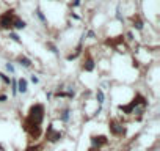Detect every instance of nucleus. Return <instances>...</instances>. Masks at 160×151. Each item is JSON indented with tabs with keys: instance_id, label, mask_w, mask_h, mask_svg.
<instances>
[{
	"instance_id": "obj_16",
	"label": "nucleus",
	"mask_w": 160,
	"mask_h": 151,
	"mask_svg": "<svg viewBox=\"0 0 160 151\" xmlns=\"http://www.w3.org/2000/svg\"><path fill=\"white\" fill-rule=\"evenodd\" d=\"M36 16H38V19L41 20V22H44V24L47 22V19H46V16H44V13H43V11H41L39 8L36 10Z\"/></svg>"
},
{
	"instance_id": "obj_8",
	"label": "nucleus",
	"mask_w": 160,
	"mask_h": 151,
	"mask_svg": "<svg viewBox=\"0 0 160 151\" xmlns=\"http://www.w3.org/2000/svg\"><path fill=\"white\" fill-rule=\"evenodd\" d=\"M69 120H71V109L66 107V109H63V110L60 112V121L61 123H68Z\"/></svg>"
},
{
	"instance_id": "obj_18",
	"label": "nucleus",
	"mask_w": 160,
	"mask_h": 151,
	"mask_svg": "<svg viewBox=\"0 0 160 151\" xmlns=\"http://www.w3.org/2000/svg\"><path fill=\"white\" fill-rule=\"evenodd\" d=\"M10 39H13L14 43H20L19 35H17V33H14V32H10Z\"/></svg>"
},
{
	"instance_id": "obj_10",
	"label": "nucleus",
	"mask_w": 160,
	"mask_h": 151,
	"mask_svg": "<svg viewBox=\"0 0 160 151\" xmlns=\"http://www.w3.org/2000/svg\"><path fill=\"white\" fill-rule=\"evenodd\" d=\"M25 27H27V22H25V20L19 19V17H16V19H14V24H13V29H16V30H24Z\"/></svg>"
},
{
	"instance_id": "obj_11",
	"label": "nucleus",
	"mask_w": 160,
	"mask_h": 151,
	"mask_svg": "<svg viewBox=\"0 0 160 151\" xmlns=\"http://www.w3.org/2000/svg\"><path fill=\"white\" fill-rule=\"evenodd\" d=\"M132 27L137 29V30H143V20L138 16H134V17H132Z\"/></svg>"
},
{
	"instance_id": "obj_25",
	"label": "nucleus",
	"mask_w": 160,
	"mask_h": 151,
	"mask_svg": "<svg viewBox=\"0 0 160 151\" xmlns=\"http://www.w3.org/2000/svg\"><path fill=\"white\" fill-rule=\"evenodd\" d=\"M46 98L50 99V98H52V91H47V93H46Z\"/></svg>"
},
{
	"instance_id": "obj_22",
	"label": "nucleus",
	"mask_w": 160,
	"mask_h": 151,
	"mask_svg": "<svg viewBox=\"0 0 160 151\" xmlns=\"http://www.w3.org/2000/svg\"><path fill=\"white\" fill-rule=\"evenodd\" d=\"M6 99H8V96H6V94H0V102H5Z\"/></svg>"
},
{
	"instance_id": "obj_24",
	"label": "nucleus",
	"mask_w": 160,
	"mask_h": 151,
	"mask_svg": "<svg viewBox=\"0 0 160 151\" xmlns=\"http://www.w3.org/2000/svg\"><path fill=\"white\" fill-rule=\"evenodd\" d=\"M80 5V0H74L72 2V6H79Z\"/></svg>"
},
{
	"instance_id": "obj_12",
	"label": "nucleus",
	"mask_w": 160,
	"mask_h": 151,
	"mask_svg": "<svg viewBox=\"0 0 160 151\" xmlns=\"http://www.w3.org/2000/svg\"><path fill=\"white\" fill-rule=\"evenodd\" d=\"M96 99H97V102H99V107H102L104 101H105V94H104V91L101 90V88H97V90H96Z\"/></svg>"
},
{
	"instance_id": "obj_15",
	"label": "nucleus",
	"mask_w": 160,
	"mask_h": 151,
	"mask_svg": "<svg viewBox=\"0 0 160 151\" xmlns=\"http://www.w3.org/2000/svg\"><path fill=\"white\" fill-rule=\"evenodd\" d=\"M0 80H2V82H3L5 85H10V82H11L10 76H6L5 72H0Z\"/></svg>"
},
{
	"instance_id": "obj_6",
	"label": "nucleus",
	"mask_w": 160,
	"mask_h": 151,
	"mask_svg": "<svg viewBox=\"0 0 160 151\" xmlns=\"http://www.w3.org/2000/svg\"><path fill=\"white\" fill-rule=\"evenodd\" d=\"M91 143H93V146L94 148H102V146H105L108 145V139L105 135H91Z\"/></svg>"
},
{
	"instance_id": "obj_17",
	"label": "nucleus",
	"mask_w": 160,
	"mask_h": 151,
	"mask_svg": "<svg viewBox=\"0 0 160 151\" xmlns=\"http://www.w3.org/2000/svg\"><path fill=\"white\" fill-rule=\"evenodd\" d=\"M5 68H6V71H8L10 74H14V72H16V68H14V65H13V63H10V61L5 65Z\"/></svg>"
},
{
	"instance_id": "obj_23",
	"label": "nucleus",
	"mask_w": 160,
	"mask_h": 151,
	"mask_svg": "<svg viewBox=\"0 0 160 151\" xmlns=\"http://www.w3.org/2000/svg\"><path fill=\"white\" fill-rule=\"evenodd\" d=\"M127 39H129V41L134 39V35H132V32H129V33H127Z\"/></svg>"
},
{
	"instance_id": "obj_5",
	"label": "nucleus",
	"mask_w": 160,
	"mask_h": 151,
	"mask_svg": "<svg viewBox=\"0 0 160 151\" xmlns=\"http://www.w3.org/2000/svg\"><path fill=\"white\" fill-rule=\"evenodd\" d=\"M94 68H96L94 58L91 57L89 52H85L83 54V61H82V69L86 71V72H91V71H94Z\"/></svg>"
},
{
	"instance_id": "obj_9",
	"label": "nucleus",
	"mask_w": 160,
	"mask_h": 151,
	"mask_svg": "<svg viewBox=\"0 0 160 151\" xmlns=\"http://www.w3.org/2000/svg\"><path fill=\"white\" fill-rule=\"evenodd\" d=\"M17 63L22 68H30L32 66V60L29 57H25V55H19L17 57Z\"/></svg>"
},
{
	"instance_id": "obj_3",
	"label": "nucleus",
	"mask_w": 160,
	"mask_h": 151,
	"mask_svg": "<svg viewBox=\"0 0 160 151\" xmlns=\"http://www.w3.org/2000/svg\"><path fill=\"white\" fill-rule=\"evenodd\" d=\"M108 131L115 137H124L126 135V126H124L118 118H112L108 123Z\"/></svg>"
},
{
	"instance_id": "obj_1",
	"label": "nucleus",
	"mask_w": 160,
	"mask_h": 151,
	"mask_svg": "<svg viewBox=\"0 0 160 151\" xmlns=\"http://www.w3.org/2000/svg\"><path fill=\"white\" fill-rule=\"evenodd\" d=\"M46 115V107L41 102H35L29 109V113L22 121V129L29 134L32 140H38L41 134H43V121Z\"/></svg>"
},
{
	"instance_id": "obj_19",
	"label": "nucleus",
	"mask_w": 160,
	"mask_h": 151,
	"mask_svg": "<svg viewBox=\"0 0 160 151\" xmlns=\"http://www.w3.org/2000/svg\"><path fill=\"white\" fill-rule=\"evenodd\" d=\"M47 47H49V49H50V52H53V54H57V52H58L57 46H55V44H52V43H47Z\"/></svg>"
},
{
	"instance_id": "obj_20",
	"label": "nucleus",
	"mask_w": 160,
	"mask_h": 151,
	"mask_svg": "<svg viewBox=\"0 0 160 151\" xmlns=\"http://www.w3.org/2000/svg\"><path fill=\"white\" fill-rule=\"evenodd\" d=\"M30 80L33 82V84H39V79H38V77H36V76H35V74H33L32 77H30Z\"/></svg>"
},
{
	"instance_id": "obj_4",
	"label": "nucleus",
	"mask_w": 160,
	"mask_h": 151,
	"mask_svg": "<svg viewBox=\"0 0 160 151\" xmlns=\"http://www.w3.org/2000/svg\"><path fill=\"white\" fill-rule=\"evenodd\" d=\"M44 137H46V142H49V143H57V142H60V140H61L63 134H61V132H60L58 129L53 126V125H49V126H47V129H46Z\"/></svg>"
},
{
	"instance_id": "obj_21",
	"label": "nucleus",
	"mask_w": 160,
	"mask_h": 151,
	"mask_svg": "<svg viewBox=\"0 0 160 151\" xmlns=\"http://www.w3.org/2000/svg\"><path fill=\"white\" fill-rule=\"evenodd\" d=\"M86 38H91V39H93V38H96V35H94V32H93V30H89V32L86 33Z\"/></svg>"
},
{
	"instance_id": "obj_7",
	"label": "nucleus",
	"mask_w": 160,
	"mask_h": 151,
	"mask_svg": "<svg viewBox=\"0 0 160 151\" xmlns=\"http://www.w3.org/2000/svg\"><path fill=\"white\" fill-rule=\"evenodd\" d=\"M27 91H29V82H27V79L25 77L17 79V93L25 94Z\"/></svg>"
},
{
	"instance_id": "obj_13",
	"label": "nucleus",
	"mask_w": 160,
	"mask_h": 151,
	"mask_svg": "<svg viewBox=\"0 0 160 151\" xmlns=\"http://www.w3.org/2000/svg\"><path fill=\"white\" fill-rule=\"evenodd\" d=\"M44 149V143H35V145H29L25 148V151H43Z\"/></svg>"
},
{
	"instance_id": "obj_14",
	"label": "nucleus",
	"mask_w": 160,
	"mask_h": 151,
	"mask_svg": "<svg viewBox=\"0 0 160 151\" xmlns=\"http://www.w3.org/2000/svg\"><path fill=\"white\" fill-rule=\"evenodd\" d=\"M10 85H11V94L16 96V94H17V80H16V79H11Z\"/></svg>"
},
{
	"instance_id": "obj_2",
	"label": "nucleus",
	"mask_w": 160,
	"mask_h": 151,
	"mask_svg": "<svg viewBox=\"0 0 160 151\" xmlns=\"http://www.w3.org/2000/svg\"><path fill=\"white\" fill-rule=\"evenodd\" d=\"M16 17H17V16H16L14 10H8V11H5L3 14L0 16V30H11Z\"/></svg>"
}]
</instances>
